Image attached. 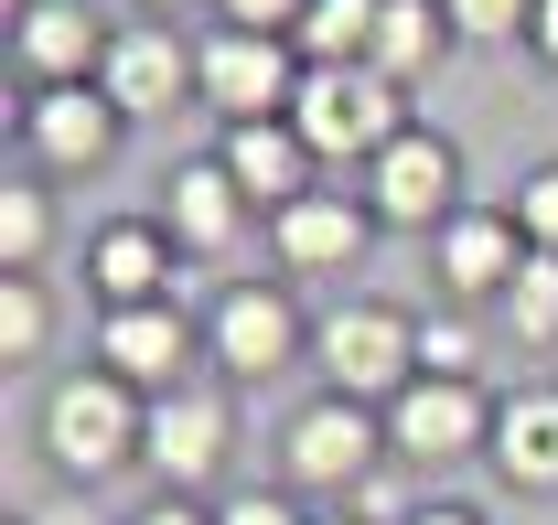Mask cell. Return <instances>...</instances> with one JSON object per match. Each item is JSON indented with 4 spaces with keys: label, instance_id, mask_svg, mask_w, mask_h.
Returning <instances> with one entry per match:
<instances>
[{
    "label": "cell",
    "instance_id": "9c48e42d",
    "mask_svg": "<svg viewBox=\"0 0 558 525\" xmlns=\"http://www.w3.org/2000/svg\"><path fill=\"white\" fill-rule=\"evenodd\" d=\"M236 451V387L226 376H194V387L150 396V440H140V472L150 493H205Z\"/></svg>",
    "mask_w": 558,
    "mask_h": 525
},
{
    "label": "cell",
    "instance_id": "30bf717a",
    "mask_svg": "<svg viewBox=\"0 0 558 525\" xmlns=\"http://www.w3.org/2000/svg\"><path fill=\"white\" fill-rule=\"evenodd\" d=\"M97 86L119 97L130 130H161L172 108L205 97V33H183V22H119V44H108Z\"/></svg>",
    "mask_w": 558,
    "mask_h": 525
},
{
    "label": "cell",
    "instance_id": "484cf974",
    "mask_svg": "<svg viewBox=\"0 0 558 525\" xmlns=\"http://www.w3.org/2000/svg\"><path fill=\"white\" fill-rule=\"evenodd\" d=\"M440 11H451L462 54H505V44H526V22H537V0H440Z\"/></svg>",
    "mask_w": 558,
    "mask_h": 525
},
{
    "label": "cell",
    "instance_id": "4dcf8cb0",
    "mask_svg": "<svg viewBox=\"0 0 558 525\" xmlns=\"http://www.w3.org/2000/svg\"><path fill=\"white\" fill-rule=\"evenodd\" d=\"M130 525H215V504H205V493H150Z\"/></svg>",
    "mask_w": 558,
    "mask_h": 525
},
{
    "label": "cell",
    "instance_id": "44dd1931",
    "mask_svg": "<svg viewBox=\"0 0 558 525\" xmlns=\"http://www.w3.org/2000/svg\"><path fill=\"white\" fill-rule=\"evenodd\" d=\"M44 258H54V183L11 172L0 183V279H44Z\"/></svg>",
    "mask_w": 558,
    "mask_h": 525
},
{
    "label": "cell",
    "instance_id": "3957f363",
    "mask_svg": "<svg viewBox=\"0 0 558 525\" xmlns=\"http://www.w3.org/2000/svg\"><path fill=\"white\" fill-rule=\"evenodd\" d=\"M312 365V312L290 279H226L205 301V376L226 387H279Z\"/></svg>",
    "mask_w": 558,
    "mask_h": 525
},
{
    "label": "cell",
    "instance_id": "d6986e66",
    "mask_svg": "<svg viewBox=\"0 0 558 525\" xmlns=\"http://www.w3.org/2000/svg\"><path fill=\"white\" fill-rule=\"evenodd\" d=\"M494 483L548 504L558 493V387H515L494 407Z\"/></svg>",
    "mask_w": 558,
    "mask_h": 525
},
{
    "label": "cell",
    "instance_id": "ffe728a7",
    "mask_svg": "<svg viewBox=\"0 0 558 525\" xmlns=\"http://www.w3.org/2000/svg\"><path fill=\"white\" fill-rule=\"evenodd\" d=\"M451 54H462V33H451V11H440V0H387V11H376V54H365V65L387 75V86L429 97Z\"/></svg>",
    "mask_w": 558,
    "mask_h": 525
},
{
    "label": "cell",
    "instance_id": "f1b7e54d",
    "mask_svg": "<svg viewBox=\"0 0 558 525\" xmlns=\"http://www.w3.org/2000/svg\"><path fill=\"white\" fill-rule=\"evenodd\" d=\"M312 0H215V22H236V33H290Z\"/></svg>",
    "mask_w": 558,
    "mask_h": 525
},
{
    "label": "cell",
    "instance_id": "7a4b0ae2",
    "mask_svg": "<svg viewBox=\"0 0 558 525\" xmlns=\"http://www.w3.org/2000/svg\"><path fill=\"white\" fill-rule=\"evenodd\" d=\"M44 461L65 472L75 493H97V483H119V472H140V440H150V396L130 387V376H108V365H75V376H54L44 387Z\"/></svg>",
    "mask_w": 558,
    "mask_h": 525
},
{
    "label": "cell",
    "instance_id": "1f68e13d",
    "mask_svg": "<svg viewBox=\"0 0 558 525\" xmlns=\"http://www.w3.org/2000/svg\"><path fill=\"white\" fill-rule=\"evenodd\" d=\"M22 525H108V515H97V493H75V483H65V493H44Z\"/></svg>",
    "mask_w": 558,
    "mask_h": 525
},
{
    "label": "cell",
    "instance_id": "d590c367",
    "mask_svg": "<svg viewBox=\"0 0 558 525\" xmlns=\"http://www.w3.org/2000/svg\"><path fill=\"white\" fill-rule=\"evenodd\" d=\"M11 525H22V515H11Z\"/></svg>",
    "mask_w": 558,
    "mask_h": 525
},
{
    "label": "cell",
    "instance_id": "52a82bcc",
    "mask_svg": "<svg viewBox=\"0 0 558 525\" xmlns=\"http://www.w3.org/2000/svg\"><path fill=\"white\" fill-rule=\"evenodd\" d=\"M494 407L505 396H484V376H418V387L387 396V451H398V472H462V461H494Z\"/></svg>",
    "mask_w": 558,
    "mask_h": 525
},
{
    "label": "cell",
    "instance_id": "7c38bea8",
    "mask_svg": "<svg viewBox=\"0 0 558 525\" xmlns=\"http://www.w3.org/2000/svg\"><path fill=\"white\" fill-rule=\"evenodd\" d=\"M526 258H537V247H526L515 204H484V194L429 236V279H440L451 312H505V290H515V268H526Z\"/></svg>",
    "mask_w": 558,
    "mask_h": 525
},
{
    "label": "cell",
    "instance_id": "cb8c5ba5",
    "mask_svg": "<svg viewBox=\"0 0 558 525\" xmlns=\"http://www.w3.org/2000/svg\"><path fill=\"white\" fill-rule=\"evenodd\" d=\"M505 332H515L526 354H558V258H548V247L515 268V290H505Z\"/></svg>",
    "mask_w": 558,
    "mask_h": 525
},
{
    "label": "cell",
    "instance_id": "e0dca14e",
    "mask_svg": "<svg viewBox=\"0 0 558 525\" xmlns=\"http://www.w3.org/2000/svg\"><path fill=\"white\" fill-rule=\"evenodd\" d=\"M108 44H119V22H97V0H33V11L11 22L22 86H97Z\"/></svg>",
    "mask_w": 558,
    "mask_h": 525
},
{
    "label": "cell",
    "instance_id": "8992f818",
    "mask_svg": "<svg viewBox=\"0 0 558 525\" xmlns=\"http://www.w3.org/2000/svg\"><path fill=\"white\" fill-rule=\"evenodd\" d=\"M312 376L333 396L387 407L398 387H418V312H398V301H333L312 322Z\"/></svg>",
    "mask_w": 558,
    "mask_h": 525
},
{
    "label": "cell",
    "instance_id": "277c9868",
    "mask_svg": "<svg viewBox=\"0 0 558 525\" xmlns=\"http://www.w3.org/2000/svg\"><path fill=\"white\" fill-rule=\"evenodd\" d=\"M290 130L323 150V172H365L398 130H418V97L387 86L376 65H312L301 97H290Z\"/></svg>",
    "mask_w": 558,
    "mask_h": 525
},
{
    "label": "cell",
    "instance_id": "4fadbf2b",
    "mask_svg": "<svg viewBox=\"0 0 558 525\" xmlns=\"http://www.w3.org/2000/svg\"><path fill=\"white\" fill-rule=\"evenodd\" d=\"M86 365L130 376L140 396H172V387H194V365H205V322H194V301H130V312H97Z\"/></svg>",
    "mask_w": 558,
    "mask_h": 525
},
{
    "label": "cell",
    "instance_id": "5bb4252c",
    "mask_svg": "<svg viewBox=\"0 0 558 525\" xmlns=\"http://www.w3.org/2000/svg\"><path fill=\"white\" fill-rule=\"evenodd\" d=\"M86 290L97 312H130V301H194V258L172 247L161 215H108L86 236Z\"/></svg>",
    "mask_w": 558,
    "mask_h": 525
},
{
    "label": "cell",
    "instance_id": "f546056e",
    "mask_svg": "<svg viewBox=\"0 0 558 525\" xmlns=\"http://www.w3.org/2000/svg\"><path fill=\"white\" fill-rule=\"evenodd\" d=\"M409 525H494V515L473 504V493H418V504H409Z\"/></svg>",
    "mask_w": 558,
    "mask_h": 525
},
{
    "label": "cell",
    "instance_id": "e575fe53",
    "mask_svg": "<svg viewBox=\"0 0 558 525\" xmlns=\"http://www.w3.org/2000/svg\"><path fill=\"white\" fill-rule=\"evenodd\" d=\"M312 525H376V515H365V504H323Z\"/></svg>",
    "mask_w": 558,
    "mask_h": 525
},
{
    "label": "cell",
    "instance_id": "d6a6232c",
    "mask_svg": "<svg viewBox=\"0 0 558 525\" xmlns=\"http://www.w3.org/2000/svg\"><path fill=\"white\" fill-rule=\"evenodd\" d=\"M526 54L558 75V0H537V22H526Z\"/></svg>",
    "mask_w": 558,
    "mask_h": 525
},
{
    "label": "cell",
    "instance_id": "9a60e30c",
    "mask_svg": "<svg viewBox=\"0 0 558 525\" xmlns=\"http://www.w3.org/2000/svg\"><path fill=\"white\" fill-rule=\"evenodd\" d=\"M376 236H387V225H376V204H365V194H333V183H312L290 215H269L279 279H354Z\"/></svg>",
    "mask_w": 558,
    "mask_h": 525
},
{
    "label": "cell",
    "instance_id": "7402d4cb",
    "mask_svg": "<svg viewBox=\"0 0 558 525\" xmlns=\"http://www.w3.org/2000/svg\"><path fill=\"white\" fill-rule=\"evenodd\" d=\"M376 11H387V0H312V11L290 22L301 65H365V54H376Z\"/></svg>",
    "mask_w": 558,
    "mask_h": 525
},
{
    "label": "cell",
    "instance_id": "83f0119b",
    "mask_svg": "<svg viewBox=\"0 0 558 525\" xmlns=\"http://www.w3.org/2000/svg\"><path fill=\"white\" fill-rule=\"evenodd\" d=\"M515 225H526V247H548L558 258V161H537V172H526V183H515Z\"/></svg>",
    "mask_w": 558,
    "mask_h": 525
},
{
    "label": "cell",
    "instance_id": "ba28073f",
    "mask_svg": "<svg viewBox=\"0 0 558 525\" xmlns=\"http://www.w3.org/2000/svg\"><path fill=\"white\" fill-rule=\"evenodd\" d=\"M22 172L44 183H97L119 150H130V119L108 86H22Z\"/></svg>",
    "mask_w": 558,
    "mask_h": 525
},
{
    "label": "cell",
    "instance_id": "8fae6325",
    "mask_svg": "<svg viewBox=\"0 0 558 525\" xmlns=\"http://www.w3.org/2000/svg\"><path fill=\"white\" fill-rule=\"evenodd\" d=\"M301 44L290 33H236V22H215L205 33V108L215 130H236V119H290V97H301Z\"/></svg>",
    "mask_w": 558,
    "mask_h": 525
},
{
    "label": "cell",
    "instance_id": "5b68a950",
    "mask_svg": "<svg viewBox=\"0 0 558 525\" xmlns=\"http://www.w3.org/2000/svg\"><path fill=\"white\" fill-rule=\"evenodd\" d=\"M354 194L376 204V225H387V236H418V247H429V236L473 204V183H462V139L418 119V130H398L365 172H354Z\"/></svg>",
    "mask_w": 558,
    "mask_h": 525
},
{
    "label": "cell",
    "instance_id": "836d02e7",
    "mask_svg": "<svg viewBox=\"0 0 558 525\" xmlns=\"http://www.w3.org/2000/svg\"><path fill=\"white\" fill-rule=\"evenodd\" d=\"M140 22H194V11H215V0H130Z\"/></svg>",
    "mask_w": 558,
    "mask_h": 525
},
{
    "label": "cell",
    "instance_id": "2e32d148",
    "mask_svg": "<svg viewBox=\"0 0 558 525\" xmlns=\"http://www.w3.org/2000/svg\"><path fill=\"white\" fill-rule=\"evenodd\" d=\"M161 225H172V247L194 268H226L236 258V236L258 225V204L236 194V172L215 161V150H194V161H172V183H161V204H150Z\"/></svg>",
    "mask_w": 558,
    "mask_h": 525
},
{
    "label": "cell",
    "instance_id": "d4e9b609",
    "mask_svg": "<svg viewBox=\"0 0 558 525\" xmlns=\"http://www.w3.org/2000/svg\"><path fill=\"white\" fill-rule=\"evenodd\" d=\"M418 376H484V322L473 312H418Z\"/></svg>",
    "mask_w": 558,
    "mask_h": 525
},
{
    "label": "cell",
    "instance_id": "4316f807",
    "mask_svg": "<svg viewBox=\"0 0 558 525\" xmlns=\"http://www.w3.org/2000/svg\"><path fill=\"white\" fill-rule=\"evenodd\" d=\"M312 515H323V504H301L290 483H258V493H226V504H215V525H312Z\"/></svg>",
    "mask_w": 558,
    "mask_h": 525
},
{
    "label": "cell",
    "instance_id": "6da1fadb",
    "mask_svg": "<svg viewBox=\"0 0 558 525\" xmlns=\"http://www.w3.org/2000/svg\"><path fill=\"white\" fill-rule=\"evenodd\" d=\"M387 472H398V451H387V407H365V396L312 387L290 418H279V483H290L301 504H365Z\"/></svg>",
    "mask_w": 558,
    "mask_h": 525
},
{
    "label": "cell",
    "instance_id": "ac0fdd59",
    "mask_svg": "<svg viewBox=\"0 0 558 525\" xmlns=\"http://www.w3.org/2000/svg\"><path fill=\"white\" fill-rule=\"evenodd\" d=\"M215 161L236 172V194L258 204V225H269V215H290V204L323 183V150L290 130V119H236V130H215Z\"/></svg>",
    "mask_w": 558,
    "mask_h": 525
},
{
    "label": "cell",
    "instance_id": "603a6c76",
    "mask_svg": "<svg viewBox=\"0 0 558 525\" xmlns=\"http://www.w3.org/2000/svg\"><path fill=\"white\" fill-rule=\"evenodd\" d=\"M54 354V290L44 279H0V376Z\"/></svg>",
    "mask_w": 558,
    "mask_h": 525
}]
</instances>
